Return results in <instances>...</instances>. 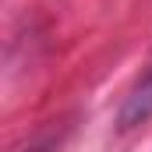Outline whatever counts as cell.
<instances>
[{"instance_id": "obj_1", "label": "cell", "mask_w": 152, "mask_h": 152, "mask_svg": "<svg viewBox=\"0 0 152 152\" xmlns=\"http://www.w3.org/2000/svg\"><path fill=\"white\" fill-rule=\"evenodd\" d=\"M149 117H152V71L127 92V99L117 113V124H120V131H131V127L145 124Z\"/></svg>"}]
</instances>
